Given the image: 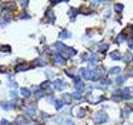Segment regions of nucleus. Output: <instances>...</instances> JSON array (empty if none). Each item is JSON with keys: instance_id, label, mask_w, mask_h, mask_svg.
Wrapping results in <instances>:
<instances>
[{"instance_id": "obj_20", "label": "nucleus", "mask_w": 133, "mask_h": 125, "mask_svg": "<svg viewBox=\"0 0 133 125\" xmlns=\"http://www.w3.org/2000/svg\"><path fill=\"white\" fill-rule=\"evenodd\" d=\"M123 59L126 62H130L131 60H133V55L130 53H126V55L124 56V58H123Z\"/></svg>"}, {"instance_id": "obj_18", "label": "nucleus", "mask_w": 133, "mask_h": 125, "mask_svg": "<svg viewBox=\"0 0 133 125\" xmlns=\"http://www.w3.org/2000/svg\"><path fill=\"white\" fill-rule=\"evenodd\" d=\"M123 9H124V6L121 4H116L115 6H114V9L116 13H121L122 12Z\"/></svg>"}, {"instance_id": "obj_2", "label": "nucleus", "mask_w": 133, "mask_h": 125, "mask_svg": "<svg viewBox=\"0 0 133 125\" xmlns=\"http://www.w3.org/2000/svg\"><path fill=\"white\" fill-rule=\"evenodd\" d=\"M102 70H99V67L96 69V70L93 71V73H91V79L93 81H97L100 78L102 77Z\"/></svg>"}, {"instance_id": "obj_7", "label": "nucleus", "mask_w": 133, "mask_h": 125, "mask_svg": "<svg viewBox=\"0 0 133 125\" xmlns=\"http://www.w3.org/2000/svg\"><path fill=\"white\" fill-rule=\"evenodd\" d=\"M17 122H18V123L21 125H28L30 123L26 118H24L23 116H19L17 118Z\"/></svg>"}, {"instance_id": "obj_15", "label": "nucleus", "mask_w": 133, "mask_h": 125, "mask_svg": "<svg viewBox=\"0 0 133 125\" xmlns=\"http://www.w3.org/2000/svg\"><path fill=\"white\" fill-rule=\"evenodd\" d=\"M55 61L58 63V64H65V59L63 58L62 56H61V55H56L55 56Z\"/></svg>"}, {"instance_id": "obj_17", "label": "nucleus", "mask_w": 133, "mask_h": 125, "mask_svg": "<svg viewBox=\"0 0 133 125\" xmlns=\"http://www.w3.org/2000/svg\"><path fill=\"white\" fill-rule=\"evenodd\" d=\"M54 105H55V108H56L57 110H60V109L62 108V107L63 103H62V101L60 100V99H57V100H55V102H54Z\"/></svg>"}, {"instance_id": "obj_30", "label": "nucleus", "mask_w": 133, "mask_h": 125, "mask_svg": "<svg viewBox=\"0 0 133 125\" xmlns=\"http://www.w3.org/2000/svg\"><path fill=\"white\" fill-rule=\"evenodd\" d=\"M128 46H129V48L133 49V38L131 39L129 41H128Z\"/></svg>"}, {"instance_id": "obj_14", "label": "nucleus", "mask_w": 133, "mask_h": 125, "mask_svg": "<svg viewBox=\"0 0 133 125\" xmlns=\"http://www.w3.org/2000/svg\"><path fill=\"white\" fill-rule=\"evenodd\" d=\"M69 15V17H70V18L72 20H73L74 18H76V17H77V12L76 9H71L70 10H69V12L67 13Z\"/></svg>"}, {"instance_id": "obj_16", "label": "nucleus", "mask_w": 133, "mask_h": 125, "mask_svg": "<svg viewBox=\"0 0 133 125\" xmlns=\"http://www.w3.org/2000/svg\"><path fill=\"white\" fill-rule=\"evenodd\" d=\"M124 41H125V35L123 34H120L119 35L116 37V42L118 44L122 43Z\"/></svg>"}, {"instance_id": "obj_35", "label": "nucleus", "mask_w": 133, "mask_h": 125, "mask_svg": "<svg viewBox=\"0 0 133 125\" xmlns=\"http://www.w3.org/2000/svg\"><path fill=\"white\" fill-rule=\"evenodd\" d=\"M8 48V49H10V47H8V46H2V47H1V50H2V51H4V52H7Z\"/></svg>"}, {"instance_id": "obj_32", "label": "nucleus", "mask_w": 133, "mask_h": 125, "mask_svg": "<svg viewBox=\"0 0 133 125\" xmlns=\"http://www.w3.org/2000/svg\"><path fill=\"white\" fill-rule=\"evenodd\" d=\"M10 95H11V97H12V98H17V97H18V94H17V91H16V90H13V91H12L10 93Z\"/></svg>"}, {"instance_id": "obj_1", "label": "nucleus", "mask_w": 133, "mask_h": 125, "mask_svg": "<svg viewBox=\"0 0 133 125\" xmlns=\"http://www.w3.org/2000/svg\"><path fill=\"white\" fill-rule=\"evenodd\" d=\"M108 116L104 111H98L94 115V121L96 123H102L107 121Z\"/></svg>"}, {"instance_id": "obj_3", "label": "nucleus", "mask_w": 133, "mask_h": 125, "mask_svg": "<svg viewBox=\"0 0 133 125\" xmlns=\"http://www.w3.org/2000/svg\"><path fill=\"white\" fill-rule=\"evenodd\" d=\"M56 48L58 50L59 52H61L62 53H64L67 50V47H66V45H64V44L62 43L61 42H58L56 43Z\"/></svg>"}, {"instance_id": "obj_6", "label": "nucleus", "mask_w": 133, "mask_h": 125, "mask_svg": "<svg viewBox=\"0 0 133 125\" xmlns=\"http://www.w3.org/2000/svg\"><path fill=\"white\" fill-rule=\"evenodd\" d=\"M63 85H64V83H63V82L61 79H57L53 82V86L58 90H61L63 88Z\"/></svg>"}, {"instance_id": "obj_31", "label": "nucleus", "mask_w": 133, "mask_h": 125, "mask_svg": "<svg viewBox=\"0 0 133 125\" xmlns=\"http://www.w3.org/2000/svg\"><path fill=\"white\" fill-rule=\"evenodd\" d=\"M9 83H11V84H10L11 87H14V88H17V87H18V84H17V83H16V82H14V81H12V80L9 79Z\"/></svg>"}, {"instance_id": "obj_23", "label": "nucleus", "mask_w": 133, "mask_h": 125, "mask_svg": "<svg viewBox=\"0 0 133 125\" xmlns=\"http://www.w3.org/2000/svg\"><path fill=\"white\" fill-rule=\"evenodd\" d=\"M36 113V109L35 108H33V107H31L29 108L27 110V113H28V115H30V116H33V115H34Z\"/></svg>"}, {"instance_id": "obj_4", "label": "nucleus", "mask_w": 133, "mask_h": 125, "mask_svg": "<svg viewBox=\"0 0 133 125\" xmlns=\"http://www.w3.org/2000/svg\"><path fill=\"white\" fill-rule=\"evenodd\" d=\"M121 95L122 98L125 99H131V90L129 88H126L121 91Z\"/></svg>"}, {"instance_id": "obj_22", "label": "nucleus", "mask_w": 133, "mask_h": 125, "mask_svg": "<svg viewBox=\"0 0 133 125\" xmlns=\"http://www.w3.org/2000/svg\"><path fill=\"white\" fill-rule=\"evenodd\" d=\"M116 82L117 84H121L125 82V78L123 76H117L116 78Z\"/></svg>"}, {"instance_id": "obj_25", "label": "nucleus", "mask_w": 133, "mask_h": 125, "mask_svg": "<svg viewBox=\"0 0 133 125\" xmlns=\"http://www.w3.org/2000/svg\"><path fill=\"white\" fill-rule=\"evenodd\" d=\"M108 48H109V45L107 43H104V44H102V45L100 46V51L101 52H106L107 50H108Z\"/></svg>"}, {"instance_id": "obj_33", "label": "nucleus", "mask_w": 133, "mask_h": 125, "mask_svg": "<svg viewBox=\"0 0 133 125\" xmlns=\"http://www.w3.org/2000/svg\"><path fill=\"white\" fill-rule=\"evenodd\" d=\"M9 123V122L6 119H2L0 122V125H8Z\"/></svg>"}, {"instance_id": "obj_8", "label": "nucleus", "mask_w": 133, "mask_h": 125, "mask_svg": "<svg viewBox=\"0 0 133 125\" xmlns=\"http://www.w3.org/2000/svg\"><path fill=\"white\" fill-rule=\"evenodd\" d=\"M20 93H21L22 95L25 98H28L31 96V91L27 88H22L21 89H20Z\"/></svg>"}, {"instance_id": "obj_26", "label": "nucleus", "mask_w": 133, "mask_h": 125, "mask_svg": "<svg viewBox=\"0 0 133 125\" xmlns=\"http://www.w3.org/2000/svg\"><path fill=\"white\" fill-rule=\"evenodd\" d=\"M72 97H73V99H75L76 100H79L82 96H81L80 93H78V92H73V93H72Z\"/></svg>"}, {"instance_id": "obj_29", "label": "nucleus", "mask_w": 133, "mask_h": 125, "mask_svg": "<svg viewBox=\"0 0 133 125\" xmlns=\"http://www.w3.org/2000/svg\"><path fill=\"white\" fill-rule=\"evenodd\" d=\"M35 96H36V98H37V99H40V98H42V96H43V93L38 90V91H37L35 93Z\"/></svg>"}, {"instance_id": "obj_27", "label": "nucleus", "mask_w": 133, "mask_h": 125, "mask_svg": "<svg viewBox=\"0 0 133 125\" xmlns=\"http://www.w3.org/2000/svg\"><path fill=\"white\" fill-rule=\"evenodd\" d=\"M85 114H86L85 110L84 109L81 108L80 111H79V113H78V114H77V117H78V118H83V117L85 116Z\"/></svg>"}, {"instance_id": "obj_12", "label": "nucleus", "mask_w": 133, "mask_h": 125, "mask_svg": "<svg viewBox=\"0 0 133 125\" xmlns=\"http://www.w3.org/2000/svg\"><path fill=\"white\" fill-rule=\"evenodd\" d=\"M59 36H60V38H61V39H67V38L70 37V36H71V33L68 32L67 30L64 29V30H62L61 33H60Z\"/></svg>"}, {"instance_id": "obj_24", "label": "nucleus", "mask_w": 133, "mask_h": 125, "mask_svg": "<svg viewBox=\"0 0 133 125\" xmlns=\"http://www.w3.org/2000/svg\"><path fill=\"white\" fill-rule=\"evenodd\" d=\"M28 69V67L24 64H22V65H18V67L16 68V70L17 71H26Z\"/></svg>"}, {"instance_id": "obj_19", "label": "nucleus", "mask_w": 133, "mask_h": 125, "mask_svg": "<svg viewBox=\"0 0 133 125\" xmlns=\"http://www.w3.org/2000/svg\"><path fill=\"white\" fill-rule=\"evenodd\" d=\"M1 106H2V108L4 109V110H9V109L12 108L11 103H8V102L2 103H1Z\"/></svg>"}, {"instance_id": "obj_10", "label": "nucleus", "mask_w": 133, "mask_h": 125, "mask_svg": "<svg viewBox=\"0 0 133 125\" xmlns=\"http://www.w3.org/2000/svg\"><path fill=\"white\" fill-rule=\"evenodd\" d=\"M75 88L78 92H82L83 90H84V88H85L84 83H82V81L77 82V83H76V84H75Z\"/></svg>"}, {"instance_id": "obj_21", "label": "nucleus", "mask_w": 133, "mask_h": 125, "mask_svg": "<svg viewBox=\"0 0 133 125\" xmlns=\"http://www.w3.org/2000/svg\"><path fill=\"white\" fill-rule=\"evenodd\" d=\"M121 72V68L119 67H114L110 69V73L112 74H117Z\"/></svg>"}, {"instance_id": "obj_9", "label": "nucleus", "mask_w": 133, "mask_h": 125, "mask_svg": "<svg viewBox=\"0 0 133 125\" xmlns=\"http://www.w3.org/2000/svg\"><path fill=\"white\" fill-rule=\"evenodd\" d=\"M62 99L66 104H71V103H72V96L69 93H63Z\"/></svg>"}, {"instance_id": "obj_5", "label": "nucleus", "mask_w": 133, "mask_h": 125, "mask_svg": "<svg viewBox=\"0 0 133 125\" xmlns=\"http://www.w3.org/2000/svg\"><path fill=\"white\" fill-rule=\"evenodd\" d=\"M81 73H82V76L84 79H86V80L91 79V72L90 70L82 69V71Z\"/></svg>"}, {"instance_id": "obj_34", "label": "nucleus", "mask_w": 133, "mask_h": 125, "mask_svg": "<svg viewBox=\"0 0 133 125\" xmlns=\"http://www.w3.org/2000/svg\"><path fill=\"white\" fill-rule=\"evenodd\" d=\"M20 4L23 7H27L28 4V1H20Z\"/></svg>"}, {"instance_id": "obj_13", "label": "nucleus", "mask_w": 133, "mask_h": 125, "mask_svg": "<svg viewBox=\"0 0 133 125\" xmlns=\"http://www.w3.org/2000/svg\"><path fill=\"white\" fill-rule=\"evenodd\" d=\"M97 60H98L97 55H96V53H92V54L90 56L88 61H89V63L91 64V65H93L95 63H96V62H97Z\"/></svg>"}, {"instance_id": "obj_36", "label": "nucleus", "mask_w": 133, "mask_h": 125, "mask_svg": "<svg viewBox=\"0 0 133 125\" xmlns=\"http://www.w3.org/2000/svg\"><path fill=\"white\" fill-rule=\"evenodd\" d=\"M66 125H74L73 121H72V120H71V119L67 120V121H66Z\"/></svg>"}, {"instance_id": "obj_11", "label": "nucleus", "mask_w": 133, "mask_h": 125, "mask_svg": "<svg viewBox=\"0 0 133 125\" xmlns=\"http://www.w3.org/2000/svg\"><path fill=\"white\" fill-rule=\"evenodd\" d=\"M110 57L114 60H119V59H121V53L118 51H113V52H112V53H110Z\"/></svg>"}, {"instance_id": "obj_28", "label": "nucleus", "mask_w": 133, "mask_h": 125, "mask_svg": "<svg viewBox=\"0 0 133 125\" xmlns=\"http://www.w3.org/2000/svg\"><path fill=\"white\" fill-rule=\"evenodd\" d=\"M49 86H50V82L46 81V82H44L43 83H42V85H41V88H47V87H49Z\"/></svg>"}]
</instances>
